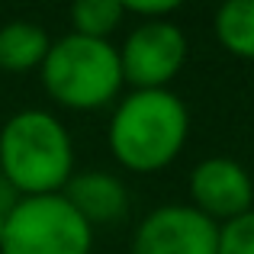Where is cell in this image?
<instances>
[{
	"instance_id": "6da1fadb",
	"label": "cell",
	"mask_w": 254,
	"mask_h": 254,
	"mask_svg": "<svg viewBox=\"0 0 254 254\" xmlns=\"http://www.w3.org/2000/svg\"><path fill=\"white\" fill-rule=\"evenodd\" d=\"M190 135V113L171 90H132L110 116L106 142L126 171L155 174L168 168Z\"/></svg>"
},
{
	"instance_id": "7a4b0ae2",
	"label": "cell",
	"mask_w": 254,
	"mask_h": 254,
	"mask_svg": "<svg viewBox=\"0 0 254 254\" xmlns=\"http://www.w3.org/2000/svg\"><path fill=\"white\" fill-rule=\"evenodd\" d=\"M0 177L19 196L62 193L74 177V142L62 119L19 110L0 129Z\"/></svg>"
},
{
	"instance_id": "3957f363",
	"label": "cell",
	"mask_w": 254,
	"mask_h": 254,
	"mask_svg": "<svg viewBox=\"0 0 254 254\" xmlns=\"http://www.w3.org/2000/svg\"><path fill=\"white\" fill-rule=\"evenodd\" d=\"M39 71L49 97L58 106L77 113L113 103L126 84L116 45H110V39H87L77 32L52 42Z\"/></svg>"
},
{
	"instance_id": "277c9868",
	"label": "cell",
	"mask_w": 254,
	"mask_h": 254,
	"mask_svg": "<svg viewBox=\"0 0 254 254\" xmlns=\"http://www.w3.org/2000/svg\"><path fill=\"white\" fill-rule=\"evenodd\" d=\"M93 229L62 196H19L6 212L0 254H90Z\"/></svg>"
},
{
	"instance_id": "5b68a950",
	"label": "cell",
	"mask_w": 254,
	"mask_h": 254,
	"mask_svg": "<svg viewBox=\"0 0 254 254\" xmlns=\"http://www.w3.org/2000/svg\"><path fill=\"white\" fill-rule=\"evenodd\" d=\"M187 62V36L171 19L138 23L119 49L123 81L135 90H168Z\"/></svg>"
},
{
	"instance_id": "8992f818",
	"label": "cell",
	"mask_w": 254,
	"mask_h": 254,
	"mask_svg": "<svg viewBox=\"0 0 254 254\" xmlns=\"http://www.w3.org/2000/svg\"><path fill=\"white\" fill-rule=\"evenodd\" d=\"M219 225L193 206H158L142 219L132 254H216Z\"/></svg>"
},
{
	"instance_id": "52a82bcc",
	"label": "cell",
	"mask_w": 254,
	"mask_h": 254,
	"mask_svg": "<svg viewBox=\"0 0 254 254\" xmlns=\"http://www.w3.org/2000/svg\"><path fill=\"white\" fill-rule=\"evenodd\" d=\"M190 206L212 222H232L254 209V180L232 158H203L190 171Z\"/></svg>"
},
{
	"instance_id": "ba28073f",
	"label": "cell",
	"mask_w": 254,
	"mask_h": 254,
	"mask_svg": "<svg viewBox=\"0 0 254 254\" xmlns=\"http://www.w3.org/2000/svg\"><path fill=\"white\" fill-rule=\"evenodd\" d=\"M62 196L81 212L87 225H110L129 212V193L116 174L106 171H84L68 180Z\"/></svg>"
},
{
	"instance_id": "9c48e42d",
	"label": "cell",
	"mask_w": 254,
	"mask_h": 254,
	"mask_svg": "<svg viewBox=\"0 0 254 254\" xmlns=\"http://www.w3.org/2000/svg\"><path fill=\"white\" fill-rule=\"evenodd\" d=\"M49 32L39 23L13 19L0 26V68L3 71H32L42 68L49 55Z\"/></svg>"
},
{
	"instance_id": "30bf717a",
	"label": "cell",
	"mask_w": 254,
	"mask_h": 254,
	"mask_svg": "<svg viewBox=\"0 0 254 254\" xmlns=\"http://www.w3.org/2000/svg\"><path fill=\"white\" fill-rule=\"evenodd\" d=\"M216 39L235 58L254 62V0H229L216 10L212 19Z\"/></svg>"
},
{
	"instance_id": "8fae6325",
	"label": "cell",
	"mask_w": 254,
	"mask_h": 254,
	"mask_svg": "<svg viewBox=\"0 0 254 254\" xmlns=\"http://www.w3.org/2000/svg\"><path fill=\"white\" fill-rule=\"evenodd\" d=\"M126 10L119 0H77L71 6V26L77 36L87 39H106L119 23H123Z\"/></svg>"
},
{
	"instance_id": "7c38bea8",
	"label": "cell",
	"mask_w": 254,
	"mask_h": 254,
	"mask_svg": "<svg viewBox=\"0 0 254 254\" xmlns=\"http://www.w3.org/2000/svg\"><path fill=\"white\" fill-rule=\"evenodd\" d=\"M216 254H254V209L219 225Z\"/></svg>"
},
{
	"instance_id": "4fadbf2b",
	"label": "cell",
	"mask_w": 254,
	"mask_h": 254,
	"mask_svg": "<svg viewBox=\"0 0 254 254\" xmlns=\"http://www.w3.org/2000/svg\"><path fill=\"white\" fill-rule=\"evenodd\" d=\"M123 10L142 16V23H155V19H171V13L180 10V0H126Z\"/></svg>"
},
{
	"instance_id": "5bb4252c",
	"label": "cell",
	"mask_w": 254,
	"mask_h": 254,
	"mask_svg": "<svg viewBox=\"0 0 254 254\" xmlns=\"http://www.w3.org/2000/svg\"><path fill=\"white\" fill-rule=\"evenodd\" d=\"M16 203H19V193L13 190V187L6 184L3 177H0V212H3V216H6V212H10V209H13V206H16Z\"/></svg>"
},
{
	"instance_id": "9a60e30c",
	"label": "cell",
	"mask_w": 254,
	"mask_h": 254,
	"mask_svg": "<svg viewBox=\"0 0 254 254\" xmlns=\"http://www.w3.org/2000/svg\"><path fill=\"white\" fill-rule=\"evenodd\" d=\"M3 225H6V216L0 212V242H3Z\"/></svg>"
}]
</instances>
